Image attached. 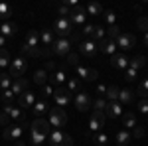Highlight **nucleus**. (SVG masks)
<instances>
[{
	"label": "nucleus",
	"mask_w": 148,
	"mask_h": 146,
	"mask_svg": "<svg viewBox=\"0 0 148 146\" xmlns=\"http://www.w3.org/2000/svg\"><path fill=\"white\" fill-rule=\"evenodd\" d=\"M47 123L51 128L61 130V126H65V123H67V114L61 107H53V109H49V121Z\"/></svg>",
	"instance_id": "1"
},
{
	"label": "nucleus",
	"mask_w": 148,
	"mask_h": 146,
	"mask_svg": "<svg viewBox=\"0 0 148 146\" xmlns=\"http://www.w3.org/2000/svg\"><path fill=\"white\" fill-rule=\"evenodd\" d=\"M47 142L51 146H73V138L69 134H65V132L53 128V130L47 134Z\"/></svg>",
	"instance_id": "2"
},
{
	"label": "nucleus",
	"mask_w": 148,
	"mask_h": 146,
	"mask_svg": "<svg viewBox=\"0 0 148 146\" xmlns=\"http://www.w3.org/2000/svg\"><path fill=\"white\" fill-rule=\"evenodd\" d=\"M71 40L69 38H57L53 45H51V51H53V56H59V57H67L71 53Z\"/></svg>",
	"instance_id": "3"
},
{
	"label": "nucleus",
	"mask_w": 148,
	"mask_h": 146,
	"mask_svg": "<svg viewBox=\"0 0 148 146\" xmlns=\"http://www.w3.org/2000/svg\"><path fill=\"white\" fill-rule=\"evenodd\" d=\"M53 34H57L59 38H69L73 34V24L69 18H57L53 24Z\"/></svg>",
	"instance_id": "4"
},
{
	"label": "nucleus",
	"mask_w": 148,
	"mask_h": 146,
	"mask_svg": "<svg viewBox=\"0 0 148 146\" xmlns=\"http://www.w3.org/2000/svg\"><path fill=\"white\" fill-rule=\"evenodd\" d=\"M26 69H28V61H26V57L20 56V57H16V59H12L10 61V71H8V75L10 77H16V79H20L26 73Z\"/></svg>",
	"instance_id": "5"
},
{
	"label": "nucleus",
	"mask_w": 148,
	"mask_h": 146,
	"mask_svg": "<svg viewBox=\"0 0 148 146\" xmlns=\"http://www.w3.org/2000/svg\"><path fill=\"white\" fill-rule=\"evenodd\" d=\"M105 121H107L105 112L93 111L91 112V119H89V134H97V132H101L103 126H105Z\"/></svg>",
	"instance_id": "6"
},
{
	"label": "nucleus",
	"mask_w": 148,
	"mask_h": 146,
	"mask_svg": "<svg viewBox=\"0 0 148 146\" xmlns=\"http://www.w3.org/2000/svg\"><path fill=\"white\" fill-rule=\"evenodd\" d=\"M24 126H26V124H10V126H6L2 138L8 140V142H16V140H20L22 134H24Z\"/></svg>",
	"instance_id": "7"
},
{
	"label": "nucleus",
	"mask_w": 148,
	"mask_h": 146,
	"mask_svg": "<svg viewBox=\"0 0 148 146\" xmlns=\"http://www.w3.org/2000/svg\"><path fill=\"white\" fill-rule=\"evenodd\" d=\"M53 99H56L57 107H61V109H65L69 103H71V93H69L67 89H63V87H56L53 89Z\"/></svg>",
	"instance_id": "8"
},
{
	"label": "nucleus",
	"mask_w": 148,
	"mask_h": 146,
	"mask_svg": "<svg viewBox=\"0 0 148 146\" xmlns=\"http://www.w3.org/2000/svg\"><path fill=\"white\" fill-rule=\"evenodd\" d=\"M69 20H71V24L83 26V24L87 22V10H85V8H83L81 4L73 6V8H71V16H69Z\"/></svg>",
	"instance_id": "9"
},
{
	"label": "nucleus",
	"mask_w": 148,
	"mask_h": 146,
	"mask_svg": "<svg viewBox=\"0 0 148 146\" xmlns=\"http://www.w3.org/2000/svg\"><path fill=\"white\" fill-rule=\"evenodd\" d=\"M114 44L119 49H132L134 44H136V38L132 34H125V32H121V36L114 40Z\"/></svg>",
	"instance_id": "10"
},
{
	"label": "nucleus",
	"mask_w": 148,
	"mask_h": 146,
	"mask_svg": "<svg viewBox=\"0 0 148 146\" xmlns=\"http://www.w3.org/2000/svg\"><path fill=\"white\" fill-rule=\"evenodd\" d=\"M73 103H75V107H77V111L83 112V111H87V109L91 107V97H89V93L79 91V93H75V99H73Z\"/></svg>",
	"instance_id": "11"
},
{
	"label": "nucleus",
	"mask_w": 148,
	"mask_h": 146,
	"mask_svg": "<svg viewBox=\"0 0 148 146\" xmlns=\"http://www.w3.org/2000/svg\"><path fill=\"white\" fill-rule=\"evenodd\" d=\"M97 49H99L101 53H105V56H111V57H113L114 53H116V49H119V47H116V44H114L113 40H109V38H103L101 42L97 44Z\"/></svg>",
	"instance_id": "12"
},
{
	"label": "nucleus",
	"mask_w": 148,
	"mask_h": 146,
	"mask_svg": "<svg viewBox=\"0 0 148 146\" xmlns=\"http://www.w3.org/2000/svg\"><path fill=\"white\" fill-rule=\"evenodd\" d=\"M75 71H77V75H79V79H83V81H95V79L99 77L97 69L85 67V65H75Z\"/></svg>",
	"instance_id": "13"
},
{
	"label": "nucleus",
	"mask_w": 148,
	"mask_h": 146,
	"mask_svg": "<svg viewBox=\"0 0 148 146\" xmlns=\"http://www.w3.org/2000/svg\"><path fill=\"white\" fill-rule=\"evenodd\" d=\"M4 112L10 117V119H14V121H20V123H24L26 121V112H24L22 107H14V105H6L4 107Z\"/></svg>",
	"instance_id": "14"
},
{
	"label": "nucleus",
	"mask_w": 148,
	"mask_h": 146,
	"mask_svg": "<svg viewBox=\"0 0 148 146\" xmlns=\"http://www.w3.org/2000/svg\"><path fill=\"white\" fill-rule=\"evenodd\" d=\"M99 49H97V44L91 42V40H85V42H79V53L85 57H93L97 53Z\"/></svg>",
	"instance_id": "15"
},
{
	"label": "nucleus",
	"mask_w": 148,
	"mask_h": 146,
	"mask_svg": "<svg viewBox=\"0 0 148 146\" xmlns=\"http://www.w3.org/2000/svg\"><path fill=\"white\" fill-rule=\"evenodd\" d=\"M105 117H111V119H119V117H123V105H121L119 101L107 103V107H105Z\"/></svg>",
	"instance_id": "16"
},
{
	"label": "nucleus",
	"mask_w": 148,
	"mask_h": 146,
	"mask_svg": "<svg viewBox=\"0 0 148 146\" xmlns=\"http://www.w3.org/2000/svg\"><path fill=\"white\" fill-rule=\"evenodd\" d=\"M36 101H38V99H36V95L32 93V91H24L22 95L18 97V103H20L22 109H32Z\"/></svg>",
	"instance_id": "17"
},
{
	"label": "nucleus",
	"mask_w": 148,
	"mask_h": 146,
	"mask_svg": "<svg viewBox=\"0 0 148 146\" xmlns=\"http://www.w3.org/2000/svg\"><path fill=\"white\" fill-rule=\"evenodd\" d=\"M30 130H36V132H42V134H49L51 132V126H49V123H47L46 119H36L34 123H32V126H30Z\"/></svg>",
	"instance_id": "18"
},
{
	"label": "nucleus",
	"mask_w": 148,
	"mask_h": 146,
	"mask_svg": "<svg viewBox=\"0 0 148 146\" xmlns=\"http://www.w3.org/2000/svg\"><path fill=\"white\" fill-rule=\"evenodd\" d=\"M47 111H49V105H47L46 99H38V101L34 103V107H32V112H34L38 119H42Z\"/></svg>",
	"instance_id": "19"
},
{
	"label": "nucleus",
	"mask_w": 148,
	"mask_h": 146,
	"mask_svg": "<svg viewBox=\"0 0 148 146\" xmlns=\"http://www.w3.org/2000/svg\"><path fill=\"white\" fill-rule=\"evenodd\" d=\"M128 61H130V59H128V57L126 56H123V53H114L113 57H111V63H113V67L114 69H128Z\"/></svg>",
	"instance_id": "20"
},
{
	"label": "nucleus",
	"mask_w": 148,
	"mask_h": 146,
	"mask_svg": "<svg viewBox=\"0 0 148 146\" xmlns=\"http://www.w3.org/2000/svg\"><path fill=\"white\" fill-rule=\"evenodd\" d=\"M18 32V26L14 22H2L0 24V36H4V38H14Z\"/></svg>",
	"instance_id": "21"
},
{
	"label": "nucleus",
	"mask_w": 148,
	"mask_h": 146,
	"mask_svg": "<svg viewBox=\"0 0 148 146\" xmlns=\"http://www.w3.org/2000/svg\"><path fill=\"white\" fill-rule=\"evenodd\" d=\"M53 42H56L53 30H44V32H40V44L44 45V47H51Z\"/></svg>",
	"instance_id": "22"
},
{
	"label": "nucleus",
	"mask_w": 148,
	"mask_h": 146,
	"mask_svg": "<svg viewBox=\"0 0 148 146\" xmlns=\"http://www.w3.org/2000/svg\"><path fill=\"white\" fill-rule=\"evenodd\" d=\"M12 93H14V95H18V97H20V95H22L24 91L28 89V79H16V81H12Z\"/></svg>",
	"instance_id": "23"
},
{
	"label": "nucleus",
	"mask_w": 148,
	"mask_h": 146,
	"mask_svg": "<svg viewBox=\"0 0 148 146\" xmlns=\"http://www.w3.org/2000/svg\"><path fill=\"white\" fill-rule=\"evenodd\" d=\"M26 45H30V47H40V32L38 30H30L28 34H26Z\"/></svg>",
	"instance_id": "24"
},
{
	"label": "nucleus",
	"mask_w": 148,
	"mask_h": 146,
	"mask_svg": "<svg viewBox=\"0 0 148 146\" xmlns=\"http://www.w3.org/2000/svg\"><path fill=\"white\" fill-rule=\"evenodd\" d=\"M134 101V93L130 89H121L119 91V103L121 105H128V103Z\"/></svg>",
	"instance_id": "25"
},
{
	"label": "nucleus",
	"mask_w": 148,
	"mask_h": 146,
	"mask_svg": "<svg viewBox=\"0 0 148 146\" xmlns=\"http://www.w3.org/2000/svg\"><path fill=\"white\" fill-rule=\"evenodd\" d=\"M123 124L126 126V130L134 128V126H136V117H134V112H130V111L123 112Z\"/></svg>",
	"instance_id": "26"
},
{
	"label": "nucleus",
	"mask_w": 148,
	"mask_h": 146,
	"mask_svg": "<svg viewBox=\"0 0 148 146\" xmlns=\"http://www.w3.org/2000/svg\"><path fill=\"white\" fill-rule=\"evenodd\" d=\"M46 134H42V132H36V130H30V142H32V146H42L44 142H46Z\"/></svg>",
	"instance_id": "27"
},
{
	"label": "nucleus",
	"mask_w": 148,
	"mask_h": 146,
	"mask_svg": "<svg viewBox=\"0 0 148 146\" xmlns=\"http://www.w3.org/2000/svg\"><path fill=\"white\" fill-rule=\"evenodd\" d=\"M130 138H132V136H130V132H128V130H119V132H116V144L119 146H126L128 144V142H130Z\"/></svg>",
	"instance_id": "28"
},
{
	"label": "nucleus",
	"mask_w": 148,
	"mask_h": 146,
	"mask_svg": "<svg viewBox=\"0 0 148 146\" xmlns=\"http://www.w3.org/2000/svg\"><path fill=\"white\" fill-rule=\"evenodd\" d=\"M85 10H87V16H101L103 14L101 4H97V2H89V4L85 6Z\"/></svg>",
	"instance_id": "29"
},
{
	"label": "nucleus",
	"mask_w": 148,
	"mask_h": 146,
	"mask_svg": "<svg viewBox=\"0 0 148 146\" xmlns=\"http://www.w3.org/2000/svg\"><path fill=\"white\" fill-rule=\"evenodd\" d=\"M144 63H146V59H144V56H134L130 61H128V67L130 69H142L144 67Z\"/></svg>",
	"instance_id": "30"
},
{
	"label": "nucleus",
	"mask_w": 148,
	"mask_h": 146,
	"mask_svg": "<svg viewBox=\"0 0 148 146\" xmlns=\"http://www.w3.org/2000/svg\"><path fill=\"white\" fill-rule=\"evenodd\" d=\"M14 99H16V95L12 93V89L0 91V101L4 103V107H6V105H12V103H14Z\"/></svg>",
	"instance_id": "31"
},
{
	"label": "nucleus",
	"mask_w": 148,
	"mask_h": 146,
	"mask_svg": "<svg viewBox=\"0 0 148 146\" xmlns=\"http://www.w3.org/2000/svg\"><path fill=\"white\" fill-rule=\"evenodd\" d=\"M119 87H116V85H111V87H107V95H105V97H107V101L109 103H114V101H119Z\"/></svg>",
	"instance_id": "32"
},
{
	"label": "nucleus",
	"mask_w": 148,
	"mask_h": 146,
	"mask_svg": "<svg viewBox=\"0 0 148 146\" xmlns=\"http://www.w3.org/2000/svg\"><path fill=\"white\" fill-rule=\"evenodd\" d=\"M12 6L10 4H6V2H0V18L4 20V22H8V18L12 16Z\"/></svg>",
	"instance_id": "33"
},
{
	"label": "nucleus",
	"mask_w": 148,
	"mask_h": 146,
	"mask_svg": "<svg viewBox=\"0 0 148 146\" xmlns=\"http://www.w3.org/2000/svg\"><path fill=\"white\" fill-rule=\"evenodd\" d=\"M51 81L56 83V87H61V85H63V83L67 81V75H65V73H63L61 69H57L56 73L51 75Z\"/></svg>",
	"instance_id": "34"
},
{
	"label": "nucleus",
	"mask_w": 148,
	"mask_h": 146,
	"mask_svg": "<svg viewBox=\"0 0 148 146\" xmlns=\"http://www.w3.org/2000/svg\"><path fill=\"white\" fill-rule=\"evenodd\" d=\"M47 79H49V77H47V71H46V69H40V71H36V73H34V83L42 85V87L46 85Z\"/></svg>",
	"instance_id": "35"
},
{
	"label": "nucleus",
	"mask_w": 148,
	"mask_h": 146,
	"mask_svg": "<svg viewBox=\"0 0 148 146\" xmlns=\"http://www.w3.org/2000/svg\"><path fill=\"white\" fill-rule=\"evenodd\" d=\"M93 142L97 146H107L109 144V134L107 132H97V134H93Z\"/></svg>",
	"instance_id": "36"
},
{
	"label": "nucleus",
	"mask_w": 148,
	"mask_h": 146,
	"mask_svg": "<svg viewBox=\"0 0 148 146\" xmlns=\"http://www.w3.org/2000/svg\"><path fill=\"white\" fill-rule=\"evenodd\" d=\"M12 87V77L8 73H0V91H6Z\"/></svg>",
	"instance_id": "37"
},
{
	"label": "nucleus",
	"mask_w": 148,
	"mask_h": 146,
	"mask_svg": "<svg viewBox=\"0 0 148 146\" xmlns=\"http://www.w3.org/2000/svg\"><path fill=\"white\" fill-rule=\"evenodd\" d=\"M57 12H59L61 18H69V16H71V6H69L67 2H63V4L57 6Z\"/></svg>",
	"instance_id": "38"
},
{
	"label": "nucleus",
	"mask_w": 148,
	"mask_h": 146,
	"mask_svg": "<svg viewBox=\"0 0 148 146\" xmlns=\"http://www.w3.org/2000/svg\"><path fill=\"white\" fill-rule=\"evenodd\" d=\"M107 99L105 97H99V99H95V103H93V109L95 111H99V112H105V107H107Z\"/></svg>",
	"instance_id": "39"
},
{
	"label": "nucleus",
	"mask_w": 148,
	"mask_h": 146,
	"mask_svg": "<svg viewBox=\"0 0 148 146\" xmlns=\"http://www.w3.org/2000/svg\"><path fill=\"white\" fill-rule=\"evenodd\" d=\"M103 38H105V30H103L101 26H95V30H93V36H91V42H101Z\"/></svg>",
	"instance_id": "40"
},
{
	"label": "nucleus",
	"mask_w": 148,
	"mask_h": 146,
	"mask_svg": "<svg viewBox=\"0 0 148 146\" xmlns=\"http://www.w3.org/2000/svg\"><path fill=\"white\" fill-rule=\"evenodd\" d=\"M10 65V53L6 49H0V67H6Z\"/></svg>",
	"instance_id": "41"
},
{
	"label": "nucleus",
	"mask_w": 148,
	"mask_h": 146,
	"mask_svg": "<svg viewBox=\"0 0 148 146\" xmlns=\"http://www.w3.org/2000/svg\"><path fill=\"white\" fill-rule=\"evenodd\" d=\"M107 34H109V40H113V42H114V40L121 36V28H119L116 24H114V26H109V32H107Z\"/></svg>",
	"instance_id": "42"
},
{
	"label": "nucleus",
	"mask_w": 148,
	"mask_h": 146,
	"mask_svg": "<svg viewBox=\"0 0 148 146\" xmlns=\"http://www.w3.org/2000/svg\"><path fill=\"white\" fill-rule=\"evenodd\" d=\"M138 95H140V99H146L148 97V79H144V81L138 85Z\"/></svg>",
	"instance_id": "43"
},
{
	"label": "nucleus",
	"mask_w": 148,
	"mask_h": 146,
	"mask_svg": "<svg viewBox=\"0 0 148 146\" xmlns=\"http://www.w3.org/2000/svg\"><path fill=\"white\" fill-rule=\"evenodd\" d=\"M67 91L73 95L75 91L79 93V79H69V83H67Z\"/></svg>",
	"instance_id": "44"
},
{
	"label": "nucleus",
	"mask_w": 148,
	"mask_h": 146,
	"mask_svg": "<svg viewBox=\"0 0 148 146\" xmlns=\"http://www.w3.org/2000/svg\"><path fill=\"white\" fill-rule=\"evenodd\" d=\"M103 18H105V22L109 24V26H114V20H116V16H114V12H103Z\"/></svg>",
	"instance_id": "45"
},
{
	"label": "nucleus",
	"mask_w": 148,
	"mask_h": 146,
	"mask_svg": "<svg viewBox=\"0 0 148 146\" xmlns=\"http://www.w3.org/2000/svg\"><path fill=\"white\" fill-rule=\"evenodd\" d=\"M136 26L142 30V32H148V16H140L138 22H136Z\"/></svg>",
	"instance_id": "46"
},
{
	"label": "nucleus",
	"mask_w": 148,
	"mask_h": 146,
	"mask_svg": "<svg viewBox=\"0 0 148 146\" xmlns=\"http://www.w3.org/2000/svg\"><path fill=\"white\" fill-rule=\"evenodd\" d=\"M51 95H53V87H51V85H44V87H42V99L47 101V97H51Z\"/></svg>",
	"instance_id": "47"
},
{
	"label": "nucleus",
	"mask_w": 148,
	"mask_h": 146,
	"mask_svg": "<svg viewBox=\"0 0 148 146\" xmlns=\"http://www.w3.org/2000/svg\"><path fill=\"white\" fill-rule=\"evenodd\" d=\"M0 126H4V128L10 126V117H8L4 111H0Z\"/></svg>",
	"instance_id": "48"
},
{
	"label": "nucleus",
	"mask_w": 148,
	"mask_h": 146,
	"mask_svg": "<svg viewBox=\"0 0 148 146\" xmlns=\"http://www.w3.org/2000/svg\"><path fill=\"white\" fill-rule=\"evenodd\" d=\"M47 71V73H51V75H53V73H56L57 71V65H56V61H51V59H47L46 61V67H44Z\"/></svg>",
	"instance_id": "49"
},
{
	"label": "nucleus",
	"mask_w": 148,
	"mask_h": 146,
	"mask_svg": "<svg viewBox=\"0 0 148 146\" xmlns=\"http://www.w3.org/2000/svg\"><path fill=\"white\" fill-rule=\"evenodd\" d=\"M93 30H95V24H85V26H83V32H81V34L87 36V38H91V36H93Z\"/></svg>",
	"instance_id": "50"
},
{
	"label": "nucleus",
	"mask_w": 148,
	"mask_h": 146,
	"mask_svg": "<svg viewBox=\"0 0 148 146\" xmlns=\"http://www.w3.org/2000/svg\"><path fill=\"white\" fill-rule=\"evenodd\" d=\"M125 75H126V81H134L136 75H138V71H136V69H130V67H128L125 71Z\"/></svg>",
	"instance_id": "51"
},
{
	"label": "nucleus",
	"mask_w": 148,
	"mask_h": 146,
	"mask_svg": "<svg viewBox=\"0 0 148 146\" xmlns=\"http://www.w3.org/2000/svg\"><path fill=\"white\" fill-rule=\"evenodd\" d=\"M138 111L144 112V114H148V101L146 99H140V101H138Z\"/></svg>",
	"instance_id": "52"
},
{
	"label": "nucleus",
	"mask_w": 148,
	"mask_h": 146,
	"mask_svg": "<svg viewBox=\"0 0 148 146\" xmlns=\"http://www.w3.org/2000/svg\"><path fill=\"white\" fill-rule=\"evenodd\" d=\"M132 130H134V134H132L134 138H142V136H144V128H142V126H138V124L132 128Z\"/></svg>",
	"instance_id": "53"
},
{
	"label": "nucleus",
	"mask_w": 148,
	"mask_h": 146,
	"mask_svg": "<svg viewBox=\"0 0 148 146\" xmlns=\"http://www.w3.org/2000/svg\"><path fill=\"white\" fill-rule=\"evenodd\" d=\"M77 61H79V56H77V53H69L67 56V63L69 65H75Z\"/></svg>",
	"instance_id": "54"
},
{
	"label": "nucleus",
	"mask_w": 148,
	"mask_h": 146,
	"mask_svg": "<svg viewBox=\"0 0 148 146\" xmlns=\"http://www.w3.org/2000/svg\"><path fill=\"white\" fill-rule=\"evenodd\" d=\"M51 56H53L51 47H42V57H51Z\"/></svg>",
	"instance_id": "55"
},
{
	"label": "nucleus",
	"mask_w": 148,
	"mask_h": 146,
	"mask_svg": "<svg viewBox=\"0 0 148 146\" xmlns=\"http://www.w3.org/2000/svg\"><path fill=\"white\" fill-rule=\"evenodd\" d=\"M97 93H99L101 97H105V95H107V87H105V85H99V87H97Z\"/></svg>",
	"instance_id": "56"
},
{
	"label": "nucleus",
	"mask_w": 148,
	"mask_h": 146,
	"mask_svg": "<svg viewBox=\"0 0 148 146\" xmlns=\"http://www.w3.org/2000/svg\"><path fill=\"white\" fill-rule=\"evenodd\" d=\"M8 44V38H4V36H0V49H4V45Z\"/></svg>",
	"instance_id": "57"
},
{
	"label": "nucleus",
	"mask_w": 148,
	"mask_h": 146,
	"mask_svg": "<svg viewBox=\"0 0 148 146\" xmlns=\"http://www.w3.org/2000/svg\"><path fill=\"white\" fill-rule=\"evenodd\" d=\"M14 146H26V142H22V140H16V144Z\"/></svg>",
	"instance_id": "58"
},
{
	"label": "nucleus",
	"mask_w": 148,
	"mask_h": 146,
	"mask_svg": "<svg viewBox=\"0 0 148 146\" xmlns=\"http://www.w3.org/2000/svg\"><path fill=\"white\" fill-rule=\"evenodd\" d=\"M144 44L148 45V32H144Z\"/></svg>",
	"instance_id": "59"
},
{
	"label": "nucleus",
	"mask_w": 148,
	"mask_h": 146,
	"mask_svg": "<svg viewBox=\"0 0 148 146\" xmlns=\"http://www.w3.org/2000/svg\"><path fill=\"white\" fill-rule=\"evenodd\" d=\"M146 101H148V97H146Z\"/></svg>",
	"instance_id": "60"
}]
</instances>
